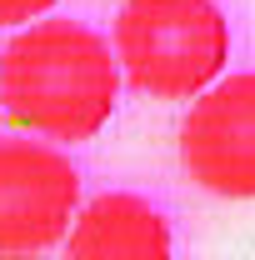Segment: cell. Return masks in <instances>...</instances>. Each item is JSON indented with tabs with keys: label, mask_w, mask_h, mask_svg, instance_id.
Wrapping results in <instances>:
<instances>
[{
	"label": "cell",
	"mask_w": 255,
	"mask_h": 260,
	"mask_svg": "<svg viewBox=\"0 0 255 260\" xmlns=\"http://www.w3.org/2000/svg\"><path fill=\"white\" fill-rule=\"evenodd\" d=\"M125 70L115 40L80 20H30L0 50V115L10 125L85 145L110 125Z\"/></svg>",
	"instance_id": "obj_1"
},
{
	"label": "cell",
	"mask_w": 255,
	"mask_h": 260,
	"mask_svg": "<svg viewBox=\"0 0 255 260\" xmlns=\"http://www.w3.org/2000/svg\"><path fill=\"white\" fill-rule=\"evenodd\" d=\"M110 40L125 85L150 100H195L230 65V20L215 0H125Z\"/></svg>",
	"instance_id": "obj_2"
},
{
	"label": "cell",
	"mask_w": 255,
	"mask_h": 260,
	"mask_svg": "<svg viewBox=\"0 0 255 260\" xmlns=\"http://www.w3.org/2000/svg\"><path fill=\"white\" fill-rule=\"evenodd\" d=\"M80 170L60 145L0 140V255H40L65 245L80 215Z\"/></svg>",
	"instance_id": "obj_3"
},
{
	"label": "cell",
	"mask_w": 255,
	"mask_h": 260,
	"mask_svg": "<svg viewBox=\"0 0 255 260\" xmlns=\"http://www.w3.org/2000/svg\"><path fill=\"white\" fill-rule=\"evenodd\" d=\"M180 170L215 200H255V70L220 75L180 120Z\"/></svg>",
	"instance_id": "obj_4"
},
{
	"label": "cell",
	"mask_w": 255,
	"mask_h": 260,
	"mask_svg": "<svg viewBox=\"0 0 255 260\" xmlns=\"http://www.w3.org/2000/svg\"><path fill=\"white\" fill-rule=\"evenodd\" d=\"M65 250L75 260H165L175 250V230L145 195L105 190L80 205Z\"/></svg>",
	"instance_id": "obj_5"
},
{
	"label": "cell",
	"mask_w": 255,
	"mask_h": 260,
	"mask_svg": "<svg viewBox=\"0 0 255 260\" xmlns=\"http://www.w3.org/2000/svg\"><path fill=\"white\" fill-rule=\"evenodd\" d=\"M50 10H55V0H0V30L5 25H30Z\"/></svg>",
	"instance_id": "obj_6"
}]
</instances>
